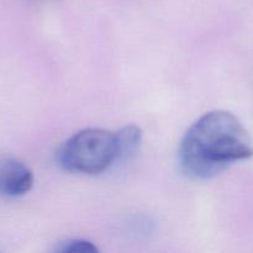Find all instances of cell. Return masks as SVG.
<instances>
[{
    "instance_id": "4",
    "label": "cell",
    "mask_w": 253,
    "mask_h": 253,
    "mask_svg": "<svg viewBox=\"0 0 253 253\" xmlns=\"http://www.w3.org/2000/svg\"><path fill=\"white\" fill-rule=\"evenodd\" d=\"M142 130L137 125H127L115 132L116 161H128L138 152L142 143Z\"/></svg>"
},
{
    "instance_id": "2",
    "label": "cell",
    "mask_w": 253,
    "mask_h": 253,
    "mask_svg": "<svg viewBox=\"0 0 253 253\" xmlns=\"http://www.w3.org/2000/svg\"><path fill=\"white\" fill-rule=\"evenodd\" d=\"M115 132L104 128H85L63 143L58 162L66 170L100 174L116 162Z\"/></svg>"
},
{
    "instance_id": "1",
    "label": "cell",
    "mask_w": 253,
    "mask_h": 253,
    "mask_svg": "<svg viewBox=\"0 0 253 253\" xmlns=\"http://www.w3.org/2000/svg\"><path fill=\"white\" fill-rule=\"evenodd\" d=\"M253 156V143L241 121L226 110L203 115L185 132L179 146L183 172L193 179H210L227 166Z\"/></svg>"
},
{
    "instance_id": "3",
    "label": "cell",
    "mask_w": 253,
    "mask_h": 253,
    "mask_svg": "<svg viewBox=\"0 0 253 253\" xmlns=\"http://www.w3.org/2000/svg\"><path fill=\"white\" fill-rule=\"evenodd\" d=\"M34 182L32 170L20 161L7 160L0 166V192L6 197L25 195L32 189Z\"/></svg>"
},
{
    "instance_id": "5",
    "label": "cell",
    "mask_w": 253,
    "mask_h": 253,
    "mask_svg": "<svg viewBox=\"0 0 253 253\" xmlns=\"http://www.w3.org/2000/svg\"><path fill=\"white\" fill-rule=\"evenodd\" d=\"M57 251L62 253H94L98 252V247L86 240L73 239L63 242Z\"/></svg>"
}]
</instances>
